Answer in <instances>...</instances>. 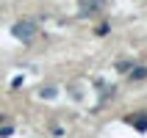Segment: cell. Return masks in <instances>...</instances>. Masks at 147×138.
I'll return each instance as SVG.
<instances>
[{"label":"cell","mask_w":147,"mask_h":138,"mask_svg":"<svg viewBox=\"0 0 147 138\" xmlns=\"http://www.w3.org/2000/svg\"><path fill=\"white\" fill-rule=\"evenodd\" d=\"M11 133H14V127H11V124H6V127H0V135L6 138V135H11Z\"/></svg>","instance_id":"52a82bcc"},{"label":"cell","mask_w":147,"mask_h":138,"mask_svg":"<svg viewBox=\"0 0 147 138\" xmlns=\"http://www.w3.org/2000/svg\"><path fill=\"white\" fill-rule=\"evenodd\" d=\"M39 94H42L45 99H53V97H56V89H53V86H47V89H42Z\"/></svg>","instance_id":"5b68a950"},{"label":"cell","mask_w":147,"mask_h":138,"mask_svg":"<svg viewBox=\"0 0 147 138\" xmlns=\"http://www.w3.org/2000/svg\"><path fill=\"white\" fill-rule=\"evenodd\" d=\"M117 69H119V72H131L133 64H131V61H119V64H117Z\"/></svg>","instance_id":"8992f818"},{"label":"cell","mask_w":147,"mask_h":138,"mask_svg":"<svg viewBox=\"0 0 147 138\" xmlns=\"http://www.w3.org/2000/svg\"><path fill=\"white\" fill-rule=\"evenodd\" d=\"M36 22H31V19H20V22H14L11 25V36L14 39H20V41H31L33 36H36Z\"/></svg>","instance_id":"6da1fadb"},{"label":"cell","mask_w":147,"mask_h":138,"mask_svg":"<svg viewBox=\"0 0 147 138\" xmlns=\"http://www.w3.org/2000/svg\"><path fill=\"white\" fill-rule=\"evenodd\" d=\"M147 77V66H133L131 69V80H144Z\"/></svg>","instance_id":"277c9868"},{"label":"cell","mask_w":147,"mask_h":138,"mask_svg":"<svg viewBox=\"0 0 147 138\" xmlns=\"http://www.w3.org/2000/svg\"><path fill=\"white\" fill-rule=\"evenodd\" d=\"M78 6H81V14H94V11H100L106 3H103V0H81Z\"/></svg>","instance_id":"3957f363"},{"label":"cell","mask_w":147,"mask_h":138,"mask_svg":"<svg viewBox=\"0 0 147 138\" xmlns=\"http://www.w3.org/2000/svg\"><path fill=\"white\" fill-rule=\"evenodd\" d=\"M125 122L136 127L139 133H147V113H133V116H125Z\"/></svg>","instance_id":"7a4b0ae2"},{"label":"cell","mask_w":147,"mask_h":138,"mask_svg":"<svg viewBox=\"0 0 147 138\" xmlns=\"http://www.w3.org/2000/svg\"><path fill=\"white\" fill-rule=\"evenodd\" d=\"M106 33H108V25H106V22L97 25V36H106Z\"/></svg>","instance_id":"ba28073f"}]
</instances>
